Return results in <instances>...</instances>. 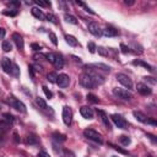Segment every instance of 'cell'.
<instances>
[{"label":"cell","instance_id":"50","mask_svg":"<svg viewBox=\"0 0 157 157\" xmlns=\"http://www.w3.org/2000/svg\"><path fill=\"white\" fill-rule=\"evenodd\" d=\"M34 67H36L37 71H42V66L40 65H34Z\"/></svg>","mask_w":157,"mask_h":157},{"label":"cell","instance_id":"16","mask_svg":"<svg viewBox=\"0 0 157 157\" xmlns=\"http://www.w3.org/2000/svg\"><path fill=\"white\" fill-rule=\"evenodd\" d=\"M53 64L55 65L56 69H63V66H64V58H63V55L61 54H55V60H54Z\"/></svg>","mask_w":157,"mask_h":157},{"label":"cell","instance_id":"23","mask_svg":"<svg viewBox=\"0 0 157 157\" xmlns=\"http://www.w3.org/2000/svg\"><path fill=\"white\" fill-rule=\"evenodd\" d=\"M91 67H99L101 70H103V71H105V72H109L110 71V67L108 66V65H105V64H101V63H98V64H92V65H90Z\"/></svg>","mask_w":157,"mask_h":157},{"label":"cell","instance_id":"27","mask_svg":"<svg viewBox=\"0 0 157 157\" xmlns=\"http://www.w3.org/2000/svg\"><path fill=\"white\" fill-rule=\"evenodd\" d=\"M119 141H120V144H121V145H124V146H128V145L131 142L130 137H129V136H126V135H121V136H119Z\"/></svg>","mask_w":157,"mask_h":157},{"label":"cell","instance_id":"47","mask_svg":"<svg viewBox=\"0 0 157 157\" xmlns=\"http://www.w3.org/2000/svg\"><path fill=\"white\" fill-rule=\"evenodd\" d=\"M146 124H150V125H153V126H155V125H156V121H155L153 119H150V118H148L147 121H146Z\"/></svg>","mask_w":157,"mask_h":157},{"label":"cell","instance_id":"52","mask_svg":"<svg viewBox=\"0 0 157 157\" xmlns=\"http://www.w3.org/2000/svg\"><path fill=\"white\" fill-rule=\"evenodd\" d=\"M147 157H152V156H147Z\"/></svg>","mask_w":157,"mask_h":157},{"label":"cell","instance_id":"53","mask_svg":"<svg viewBox=\"0 0 157 157\" xmlns=\"http://www.w3.org/2000/svg\"><path fill=\"white\" fill-rule=\"evenodd\" d=\"M86 157H88V156H86Z\"/></svg>","mask_w":157,"mask_h":157},{"label":"cell","instance_id":"41","mask_svg":"<svg viewBox=\"0 0 157 157\" xmlns=\"http://www.w3.org/2000/svg\"><path fill=\"white\" fill-rule=\"evenodd\" d=\"M145 78V81H147V82H150V83H152V85H156V80L153 78V77H151V76H146V77H144Z\"/></svg>","mask_w":157,"mask_h":157},{"label":"cell","instance_id":"12","mask_svg":"<svg viewBox=\"0 0 157 157\" xmlns=\"http://www.w3.org/2000/svg\"><path fill=\"white\" fill-rule=\"evenodd\" d=\"M136 90H137L139 93H141V94H144V96H148V94L152 93V90H151L147 85H145V83H142V82H139V83L136 85Z\"/></svg>","mask_w":157,"mask_h":157},{"label":"cell","instance_id":"20","mask_svg":"<svg viewBox=\"0 0 157 157\" xmlns=\"http://www.w3.org/2000/svg\"><path fill=\"white\" fill-rule=\"evenodd\" d=\"M65 40H66V43H67L69 45H71V47H77V45H78L77 39H76L74 36H71V34H66V36H65Z\"/></svg>","mask_w":157,"mask_h":157},{"label":"cell","instance_id":"42","mask_svg":"<svg viewBox=\"0 0 157 157\" xmlns=\"http://www.w3.org/2000/svg\"><path fill=\"white\" fill-rule=\"evenodd\" d=\"M2 13L6 15V16H16L17 15V11H4Z\"/></svg>","mask_w":157,"mask_h":157},{"label":"cell","instance_id":"32","mask_svg":"<svg viewBox=\"0 0 157 157\" xmlns=\"http://www.w3.org/2000/svg\"><path fill=\"white\" fill-rule=\"evenodd\" d=\"M87 49H88L90 53H94L96 49H97V47H96V44H94L93 42H88V43H87Z\"/></svg>","mask_w":157,"mask_h":157},{"label":"cell","instance_id":"10","mask_svg":"<svg viewBox=\"0 0 157 157\" xmlns=\"http://www.w3.org/2000/svg\"><path fill=\"white\" fill-rule=\"evenodd\" d=\"M56 83L59 85V87L65 88V87H67L69 83H70V77H69L66 74H60V75L58 76V78H56Z\"/></svg>","mask_w":157,"mask_h":157},{"label":"cell","instance_id":"15","mask_svg":"<svg viewBox=\"0 0 157 157\" xmlns=\"http://www.w3.org/2000/svg\"><path fill=\"white\" fill-rule=\"evenodd\" d=\"M102 34H104L105 37H115V36H118V29H115L114 27L108 26L102 31Z\"/></svg>","mask_w":157,"mask_h":157},{"label":"cell","instance_id":"2","mask_svg":"<svg viewBox=\"0 0 157 157\" xmlns=\"http://www.w3.org/2000/svg\"><path fill=\"white\" fill-rule=\"evenodd\" d=\"M85 69H86V74H87L88 76H91L92 80H93L97 85H102V83L104 82V77L98 72V70H96V69H91L88 65H86Z\"/></svg>","mask_w":157,"mask_h":157},{"label":"cell","instance_id":"48","mask_svg":"<svg viewBox=\"0 0 157 157\" xmlns=\"http://www.w3.org/2000/svg\"><path fill=\"white\" fill-rule=\"evenodd\" d=\"M5 37V29L2 27H0V39H2Z\"/></svg>","mask_w":157,"mask_h":157},{"label":"cell","instance_id":"9","mask_svg":"<svg viewBox=\"0 0 157 157\" xmlns=\"http://www.w3.org/2000/svg\"><path fill=\"white\" fill-rule=\"evenodd\" d=\"M63 120H64L65 125H70L72 121V110L67 105H64V108H63Z\"/></svg>","mask_w":157,"mask_h":157},{"label":"cell","instance_id":"28","mask_svg":"<svg viewBox=\"0 0 157 157\" xmlns=\"http://www.w3.org/2000/svg\"><path fill=\"white\" fill-rule=\"evenodd\" d=\"M76 4H77L78 6H82V7H83V9H85L87 12H90L91 15H96V12H94V11H93L91 7H88V6H87L85 2H82V1H76Z\"/></svg>","mask_w":157,"mask_h":157},{"label":"cell","instance_id":"43","mask_svg":"<svg viewBox=\"0 0 157 157\" xmlns=\"http://www.w3.org/2000/svg\"><path fill=\"white\" fill-rule=\"evenodd\" d=\"M31 47H32V49H33V50H36V52L40 50V45H39V44H37V43H32V44H31Z\"/></svg>","mask_w":157,"mask_h":157},{"label":"cell","instance_id":"39","mask_svg":"<svg viewBox=\"0 0 157 157\" xmlns=\"http://www.w3.org/2000/svg\"><path fill=\"white\" fill-rule=\"evenodd\" d=\"M45 18H48V21H50V22H53V23H56V18H55V16H54L53 13L45 15Z\"/></svg>","mask_w":157,"mask_h":157},{"label":"cell","instance_id":"17","mask_svg":"<svg viewBox=\"0 0 157 157\" xmlns=\"http://www.w3.org/2000/svg\"><path fill=\"white\" fill-rule=\"evenodd\" d=\"M31 12H32V15H33L36 18H38V20H44V18H45V15H44L43 11L39 10L38 7H32Z\"/></svg>","mask_w":157,"mask_h":157},{"label":"cell","instance_id":"37","mask_svg":"<svg viewBox=\"0 0 157 157\" xmlns=\"http://www.w3.org/2000/svg\"><path fill=\"white\" fill-rule=\"evenodd\" d=\"M42 88H43V92L45 93V96H47V98H52V97H53V93H52V91H49L47 86H43Z\"/></svg>","mask_w":157,"mask_h":157},{"label":"cell","instance_id":"14","mask_svg":"<svg viewBox=\"0 0 157 157\" xmlns=\"http://www.w3.org/2000/svg\"><path fill=\"white\" fill-rule=\"evenodd\" d=\"M80 113L85 119H93V110L87 105L81 107L80 108Z\"/></svg>","mask_w":157,"mask_h":157},{"label":"cell","instance_id":"40","mask_svg":"<svg viewBox=\"0 0 157 157\" xmlns=\"http://www.w3.org/2000/svg\"><path fill=\"white\" fill-rule=\"evenodd\" d=\"M120 49H121V52L124 53V54H126V53H129L130 52V48L128 47V45H125V44H120Z\"/></svg>","mask_w":157,"mask_h":157},{"label":"cell","instance_id":"22","mask_svg":"<svg viewBox=\"0 0 157 157\" xmlns=\"http://www.w3.org/2000/svg\"><path fill=\"white\" fill-rule=\"evenodd\" d=\"M64 18H65L66 22H69V23H71V25H77V23H78L77 18H76L75 16L70 15V13H65V15H64Z\"/></svg>","mask_w":157,"mask_h":157},{"label":"cell","instance_id":"19","mask_svg":"<svg viewBox=\"0 0 157 157\" xmlns=\"http://www.w3.org/2000/svg\"><path fill=\"white\" fill-rule=\"evenodd\" d=\"M132 114H134V117H135V119L136 120H139V121H141V123H145L146 124V121H147V117L144 114V113H141V112H137V110H134L132 112Z\"/></svg>","mask_w":157,"mask_h":157},{"label":"cell","instance_id":"5","mask_svg":"<svg viewBox=\"0 0 157 157\" xmlns=\"http://www.w3.org/2000/svg\"><path fill=\"white\" fill-rule=\"evenodd\" d=\"M9 103H10V105H11L12 108H15L16 110H18V112H21V113H25V112H26V105H25L21 101H18L17 98H15L13 96H10V97H9Z\"/></svg>","mask_w":157,"mask_h":157},{"label":"cell","instance_id":"3","mask_svg":"<svg viewBox=\"0 0 157 157\" xmlns=\"http://www.w3.org/2000/svg\"><path fill=\"white\" fill-rule=\"evenodd\" d=\"M113 94L117 96L118 98L123 99V101H131L132 99V93L128 90H124V88H113Z\"/></svg>","mask_w":157,"mask_h":157},{"label":"cell","instance_id":"7","mask_svg":"<svg viewBox=\"0 0 157 157\" xmlns=\"http://www.w3.org/2000/svg\"><path fill=\"white\" fill-rule=\"evenodd\" d=\"M117 80L124 86V87H126L128 90H131L132 88V81H131V78L128 76V75H125V74H117Z\"/></svg>","mask_w":157,"mask_h":157},{"label":"cell","instance_id":"29","mask_svg":"<svg viewBox=\"0 0 157 157\" xmlns=\"http://www.w3.org/2000/svg\"><path fill=\"white\" fill-rule=\"evenodd\" d=\"M37 104H38L39 108H42V109H47V108H48L45 101H44L43 98H40V97H37Z\"/></svg>","mask_w":157,"mask_h":157},{"label":"cell","instance_id":"21","mask_svg":"<svg viewBox=\"0 0 157 157\" xmlns=\"http://www.w3.org/2000/svg\"><path fill=\"white\" fill-rule=\"evenodd\" d=\"M132 64H134V65L142 66V67H145V69H146V70H148V71H153L152 65H150V64H147V63H145V61H142V60H134V61H132Z\"/></svg>","mask_w":157,"mask_h":157},{"label":"cell","instance_id":"49","mask_svg":"<svg viewBox=\"0 0 157 157\" xmlns=\"http://www.w3.org/2000/svg\"><path fill=\"white\" fill-rule=\"evenodd\" d=\"M124 4H125V5H134V1H128V0H124Z\"/></svg>","mask_w":157,"mask_h":157},{"label":"cell","instance_id":"46","mask_svg":"<svg viewBox=\"0 0 157 157\" xmlns=\"http://www.w3.org/2000/svg\"><path fill=\"white\" fill-rule=\"evenodd\" d=\"M38 157H50L47 152H44V151H40L39 153H38Z\"/></svg>","mask_w":157,"mask_h":157},{"label":"cell","instance_id":"36","mask_svg":"<svg viewBox=\"0 0 157 157\" xmlns=\"http://www.w3.org/2000/svg\"><path fill=\"white\" fill-rule=\"evenodd\" d=\"M45 58H47V60L49 61V63H54V60H55V53H48V54H45Z\"/></svg>","mask_w":157,"mask_h":157},{"label":"cell","instance_id":"1","mask_svg":"<svg viewBox=\"0 0 157 157\" xmlns=\"http://www.w3.org/2000/svg\"><path fill=\"white\" fill-rule=\"evenodd\" d=\"M83 135H85V137H87L88 140H92V141H94V142H97V144H99V145L103 144V137H102V135H101L98 131L93 130V129H86V130H83Z\"/></svg>","mask_w":157,"mask_h":157},{"label":"cell","instance_id":"38","mask_svg":"<svg viewBox=\"0 0 157 157\" xmlns=\"http://www.w3.org/2000/svg\"><path fill=\"white\" fill-rule=\"evenodd\" d=\"M2 117L5 118V120H6V121H13V120H15V117H13V115H11V114H9V113H4V114H2Z\"/></svg>","mask_w":157,"mask_h":157},{"label":"cell","instance_id":"13","mask_svg":"<svg viewBox=\"0 0 157 157\" xmlns=\"http://www.w3.org/2000/svg\"><path fill=\"white\" fill-rule=\"evenodd\" d=\"M12 40L15 42V44H16V47L20 49V50H22L23 49V47H25V42H23V38H22V36L20 34V33H13L12 34Z\"/></svg>","mask_w":157,"mask_h":157},{"label":"cell","instance_id":"33","mask_svg":"<svg viewBox=\"0 0 157 157\" xmlns=\"http://www.w3.org/2000/svg\"><path fill=\"white\" fill-rule=\"evenodd\" d=\"M49 39L52 40V43H53L54 45H58V38H56L55 33H53V32H49Z\"/></svg>","mask_w":157,"mask_h":157},{"label":"cell","instance_id":"45","mask_svg":"<svg viewBox=\"0 0 157 157\" xmlns=\"http://www.w3.org/2000/svg\"><path fill=\"white\" fill-rule=\"evenodd\" d=\"M147 137H148V139H150V140H151V141H152L153 144H156V142H157V140H156V137H155V136H153L152 134H147Z\"/></svg>","mask_w":157,"mask_h":157},{"label":"cell","instance_id":"25","mask_svg":"<svg viewBox=\"0 0 157 157\" xmlns=\"http://www.w3.org/2000/svg\"><path fill=\"white\" fill-rule=\"evenodd\" d=\"M53 139L55 140V141H60V142H64L65 140H66V136L65 135H63V134H60V132H53Z\"/></svg>","mask_w":157,"mask_h":157},{"label":"cell","instance_id":"4","mask_svg":"<svg viewBox=\"0 0 157 157\" xmlns=\"http://www.w3.org/2000/svg\"><path fill=\"white\" fill-rule=\"evenodd\" d=\"M80 83H81L85 88H94V87L97 86V83L92 80V77L88 76L86 72L80 76Z\"/></svg>","mask_w":157,"mask_h":157},{"label":"cell","instance_id":"6","mask_svg":"<svg viewBox=\"0 0 157 157\" xmlns=\"http://www.w3.org/2000/svg\"><path fill=\"white\" fill-rule=\"evenodd\" d=\"M112 121L119 128V129H128V121L119 114H112L110 115Z\"/></svg>","mask_w":157,"mask_h":157},{"label":"cell","instance_id":"8","mask_svg":"<svg viewBox=\"0 0 157 157\" xmlns=\"http://www.w3.org/2000/svg\"><path fill=\"white\" fill-rule=\"evenodd\" d=\"M0 65L2 67V70L6 72V74H12V69H13V63L9 59V58H2L1 61H0Z\"/></svg>","mask_w":157,"mask_h":157},{"label":"cell","instance_id":"24","mask_svg":"<svg viewBox=\"0 0 157 157\" xmlns=\"http://www.w3.org/2000/svg\"><path fill=\"white\" fill-rule=\"evenodd\" d=\"M37 142H38L37 136H34V135H27L26 136V144L27 145H36Z\"/></svg>","mask_w":157,"mask_h":157},{"label":"cell","instance_id":"34","mask_svg":"<svg viewBox=\"0 0 157 157\" xmlns=\"http://www.w3.org/2000/svg\"><path fill=\"white\" fill-rule=\"evenodd\" d=\"M38 6H42V7H47V6H50V2L49 1H42V0H36L34 1Z\"/></svg>","mask_w":157,"mask_h":157},{"label":"cell","instance_id":"26","mask_svg":"<svg viewBox=\"0 0 157 157\" xmlns=\"http://www.w3.org/2000/svg\"><path fill=\"white\" fill-rule=\"evenodd\" d=\"M1 48H2V50L4 52H11L12 50V44L10 43V40H4L2 42V44H1Z\"/></svg>","mask_w":157,"mask_h":157},{"label":"cell","instance_id":"44","mask_svg":"<svg viewBox=\"0 0 157 157\" xmlns=\"http://www.w3.org/2000/svg\"><path fill=\"white\" fill-rule=\"evenodd\" d=\"M112 147L114 148V150H117V151H119V152H121V153H124V155H128V152L126 151H124V150H121L120 147H118V146H114V145H112Z\"/></svg>","mask_w":157,"mask_h":157},{"label":"cell","instance_id":"11","mask_svg":"<svg viewBox=\"0 0 157 157\" xmlns=\"http://www.w3.org/2000/svg\"><path fill=\"white\" fill-rule=\"evenodd\" d=\"M88 31H90V33H92L96 37H101L102 36V29L99 28L97 22H90L88 23Z\"/></svg>","mask_w":157,"mask_h":157},{"label":"cell","instance_id":"18","mask_svg":"<svg viewBox=\"0 0 157 157\" xmlns=\"http://www.w3.org/2000/svg\"><path fill=\"white\" fill-rule=\"evenodd\" d=\"M98 114L102 117V121H103V124L105 125V128H107L108 130H110V129H112V124H110V121H109L107 114H105L104 112H102V110H98Z\"/></svg>","mask_w":157,"mask_h":157},{"label":"cell","instance_id":"51","mask_svg":"<svg viewBox=\"0 0 157 157\" xmlns=\"http://www.w3.org/2000/svg\"><path fill=\"white\" fill-rule=\"evenodd\" d=\"M72 58H74V60H75V61H78V63L81 61V59H80V58H77V56H72Z\"/></svg>","mask_w":157,"mask_h":157},{"label":"cell","instance_id":"31","mask_svg":"<svg viewBox=\"0 0 157 157\" xmlns=\"http://www.w3.org/2000/svg\"><path fill=\"white\" fill-rule=\"evenodd\" d=\"M86 98H87V101L91 102V103H98V102H99V99H98L94 94H92V93H88Z\"/></svg>","mask_w":157,"mask_h":157},{"label":"cell","instance_id":"30","mask_svg":"<svg viewBox=\"0 0 157 157\" xmlns=\"http://www.w3.org/2000/svg\"><path fill=\"white\" fill-rule=\"evenodd\" d=\"M56 78H58V75H56L55 72H49V74L47 75V80H48L49 82H56Z\"/></svg>","mask_w":157,"mask_h":157},{"label":"cell","instance_id":"35","mask_svg":"<svg viewBox=\"0 0 157 157\" xmlns=\"http://www.w3.org/2000/svg\"><path fill=\"white\" fill-rule=\"evenodd\" d=\"M97 50H98V54L102 55V56H107L108 55V50L105 48H103V47H98Z\"/></svg>","mask_w":157,"mask_h":157}]
</instances>
